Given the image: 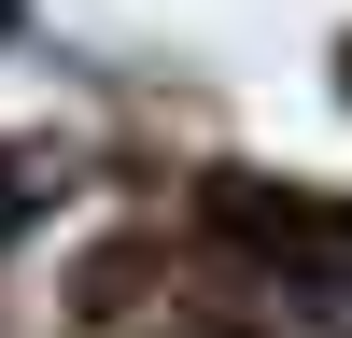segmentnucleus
I'll list each match as a JSON object with an SVG mask.
<instances>
[{"label":"nucleus","instance_id":"obj_2","mask_svg":"<svg viewBox=\"0 0 352 338\" xmlns=\"http://www.w3.org/2000/svg\"><path fill=\"white\" fill-rule=\"evenodd\" d=\"M28 225H43V169H28V155H0V254H14Z\"/></svg>","mask_w":352,"mask_h":338},{"label":"nucleus","instance_id":"obj_1","mask_svg":"<svg viewBox=\"0 0 352 338\" xmlns=\"http://www.w3.org/2000/svg\"><path fill=\"white\" fill-rule=\"evenodd\" d=\"M226 240L254 254V282H282L296 310L352 324V197H310V183H226Z\"/></svg>","mask_w":352,"mask_h":338}]
</instances>
